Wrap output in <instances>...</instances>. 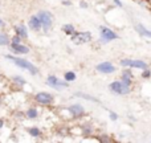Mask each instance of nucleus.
Wrapping results in <instances>:
<instances>
[{
    "instance_id": "obj_1",
    "label": "nucleus",
    "mask_w": 151,
    "mask_h": 143,
    "mask_svg": "<svg viewBox=\"0 0 151 143\" xmlns=\"http://www.w3.org/2000/svg\"><path fill=\"white\" fill-rule=\"evenodd\" d=\"M5 58H7V60H9V61H12V63L15 64L16 66H19V68L28 70L31 74H33V75H36L37 73H39L37 66H35L31 61L25 60V58H21V57H19V56H13V55H7V56H5Z\"/></svg>"
},
{
    "instance_id": "obj_2",
    "label": "nucleus",
    "mask_w": 151,
    "mask_h": 143,
    "mask_svg": "<svg viewBox=\"0 0 151 143\" xmlns=\"http://www.w3.org/2000/svg\"><path fill=\"white\" fill-rule=\"evenodd\" d=\"M37 17L40 19V23H41V28L45 32L49 31L53 25V15L49 11H39L37 12Z\"/></svg>"
},
{
    "instance_id": "obj_3",
    "label": "nucleus",
    "mask_w": 151,
    "mask_h": 143,
    "mask_svg": "<svg viewBox=\"0 0 151 143\" xmlns=\"http://www.w3.org/2000/svg\"><path fill=\"white\" fill-rule=\"evenodd\" d=\"M35 101L39 105H42V106H48L53 102V96L47 91H39V93L35 96Z\"/></svg>"
},
{
    "instance_id": "obj_4",
    "label": "nucleus",
    "mask_w": 151,
    "mask_h": 143,
    "mask_svg": "<svg viewBox=\"0 0 151 143\" xmlns=\"http://www.w3.org/2000/svg\"><path fill=\"white\" fill-rule=\"evenodd\" d=\"M91 40V34L89 32H78V33L72 34V41L76 42V44H85V42H89Z\"/></svg>"
},
{
    "instance_id": "obj_5",
    "label": "nucleus",
    "mask_w": 151,
    "mask_h": 143,
    "mask_svg": "<svg viewBox=\"0 0 151 143\" xmlns=\"http://www.w3.org/2000/svg\"><path fill=\"white\" fill-rule=\"evenodd\" d=\"M110 89L117 94H126L130 91V86L123 83L122 81H114L113 83H110Z\"/></svg>"
},
{
    "instance_id": "obj_6",
    "label": "nucleus",
    "mask_w": 151,
    "mask_h": 143,
    "mask_svg": "<svg viewBox=\"0 0 151 143\" xmlns=\"http://www.w3.org/2000/svg\"><path fill=\"white\" fill-rule=\"evenodd\" d=\"M47 85L50 86V88H53V89L60 90V89H63V88H66V86H68V82H63V81L58 80L56 75H48Z\"/></svg>"
},
{
    "instance_id": "obj_7",
    "label": "nucleus",
    "mask_w": 151,
    "mask_h": 143,
    "mask_svg": "<svg viewBox=\"0 0 151 143\" xmlns=\"http://www.w3.org/2000/svg\"><path fill=\"white\" fill-rule=\"evenodd\" d=\"M121 65L123 66H130V68H138V69H146L147 64L141 60H122Z\"/></svg>"
},
{
    "instance_id": "obj_8",
    "label": "nucleus",
    "mask_w": 151,
    "mask_h": 143,
    "mask_svg": "<svg viewBox=\"0 0 151 143\" xmlns=\"http://www.w3.org/2000/svg\"><path fill=\"white\" fill-rule=\"evenodd\" d=\"M9 47L13 55H28L29 53V48L27 45H24L23 42H20V44H9Z\"/></svg>"
},
{
    "instance_id": "obj_9",
    "label": "nucleus",
    "mask_w": 151,
    "mask_h": 143,
    "mask_svg": "<svg viewBox=\"0 0 151 143\" xmlns=\"http://www.w3.org/2000/svg\"><path fill=\"white\" fill-rule=\"evenodd\" d=\"M101 36L105 41H111V40H117L118 39V34L114 33L111 29L106 28V27H101Z\"/></svg>"
},
{
    "instance_id": "obj_10",
    "label": "nucleus",
    "mask_w": 151,
    "mask_h": 143,
    "mask_svg": "<svg viewBox=\"0 0 151 143\" xmlns=\"http://www.w3.org/2000/svg\"><path fill=\"white\" fill-rule=\"evenodd\" d=\"M28 27H29V29H32V31H35V32H37V31L41 29V23H40V19L37 17V15H33V16L29 17Z\"/></svg>"
},
{
    "instance_id": "obj_11",
    "label": "nucleus",
    "mask_w": 151,
    "mask_h": 143,
    "mask_svg": "<svg viewBox=\"0 0 151 143\" xmlns=\"http://www.w3.org/2000/svg\"><path fill=\"white\" fill-rule=\"evenodd\" d=\"M97 70L98 72H101V73H106V74H109V73H113V72H115V68H114V65L113 64H110V63H101V64H98L97 65Z\"/></svg>"
},
{
    "instance_id": "obj_12",
    "label": "nucleus",
    "mask_w": 151,
    "mask_h": 143,
    "mask_svg": "<svg viewBox=\"0 0 151 143\" xmlns=\"http://www.w3.org/2000/svg\"><path fill=\"white\" fill-rule=\"evenodd\" d=\"M13 31H15V34L20 36L23 40L28 39V29H27V27L24 25V24H17V25H15Z\"/></svg>"
},
{
    "instance_id": "obj_13",
    "label": "nucleus",
    "mask_w": 151,
    "mask_h": 143,
    "mask_svg": "<svg viewBox=\"0 0 151 143\" xmlns=\"http://www.w3.org/2000/svg\"><path fill=\"white\" fill-rule=\"evenodd\" d=\"M69 111H70V114H73L74 117H80V115H82L83 114V107L81 106V105H78V103H74V105H72V106H69Z\"/></svg>"
},
{
    "instance_id": "obj_14",
    "label": "nucleus",
    "mask_w": 151,
    "mask_h": 143,
    "mask_svg": "<svg viewBox=\"0 0 151 143\" xmlns=\"http://www.w3.org/2000/svg\"><path fill=\"white\" fill-rule=\"evenodd\" d=\"M11 44V37L5 32L0 31V47H8Z\"/></svg>"
},
{
    "instance_id": "obj_15",
    "label": "nucleus",
    "mask_w": 151,
    "mask_h": 143,
    "mask_svg": "<svg viewBox=\"0 0 151 143\" xmlns=\"http://www.w3.org/2000/svg\"><path fill=\"white\" fill-rule=\"evenodd\" d=\"M25 117L28 118V119H35V118L39 117V111H37V109H35V107H29L25 111Z\"/></svg>"
},
{
    "instance_id": "obj_16",
    "label": "nucleus",
    "mask_w": 151,
    "mask_h": 143,
    "mask_svg": "<svg viewBox=\"0 0 151 143\" xmlns=\"http://www.w3.org/2000/svg\"><path fill=\"white\" fill-rule=\"evenodd\" d=\"M131 72H129V70H126V72H123V74H122V82L123 83H126L127 86H130V82H131Z\"/></svg>"
},
{
    "instance_id": "obj_17",
    "label": "nucleus",
    "mask_w": 151,
    "mask_h": 143,
    "mask_svg": "<svg viewBox=\"0 0 151 143\" xmlns=\"http://www.w3.org/2000/svg\"><path fill=\"white\" fill-rule=\"evenodd\" d=\"M12 82L15 83V85L20 86V88H23V86L27 83L25 80H24L23 77H20V75H13V77H12Z\"/></svg>"
},
{
    "instance_id": "obj_18",
    "label": "nucleus",
    "mask_w": 151,
    "mask_h": 143,
    "mask_svg": "<svg viewBox=\"0 0 151 143\" xmlns=\"http://www.w3.org/2000/svg\"><path fill=\"white\" fill-rule=\"evenodd\" d=\"M137 31H138L142 36H147V37H150V39H151V31L146 29L143 25H141V24H138V25H137Z\"/></svg>"
},
{
    "instance_id": "obj_19",
    "label": "nucleus",
    "mask_w": 151,
    "mask_h": 143,
    "mask_svg": "<svg viewBox=\"0 0 151 143\" xmlns=\"http://www.w3.org/2000/svg\"><path fill=\"white\" fill-rule=\"evenodd\" d=\"M28 134L31 137H35V138H37V137L41 135V131H40V129H37V127H29L28 129Z\"/></svg>"
},
{
    "instance_id": "obj_20",
    "label": "nucleus",
    "mask_w": 151,
    "mask_h": 143,
    "mask_svg": "<svg viewBox=\"0 0 151 143\" xmlns=\"http://www.w3.org/2000/svg\"><path fill=\"white\" fill-rule=\"evenodd\" d=\"M63 31L65 32L66 34H73L74 33V27L72 25V24H65V25H63Z\"/></svg>"
},
{
    "instance_id": "obj_21",
    "label": "nucleus",
    "mask_w": 151,
    "mask_h": 143,
    "mask_svg": "<svg viewBox=\"0 0 151 143\" xmlns=\"http://www.w3.org/2000/svg\"><path fill=\"white\" fill-rule=\"evenodd\" d=\"M64 78H65L66 82H72V81L76 80V74H74L73 72H66L65 75H64Z\"/></svg>"
},
{
    "instance_id": "obj_22",
    "label": "nucleus",
    "mask_w": 151,
    "mask_h": 143,
    "mask_svg": "<svg viewBox=\"0 0 151 143\" xmlns=\"http://www.w3.org/2000/svg\"><path fill=\"white\" fill-rule=\"evenodd\" d=\"M21 41H23V39H21L20 36H17V34L11 37V44H20Z\"/></svg>"
},
{
    "instance_id": "obj_23",
    "label": "nucleus",
    "mask_w": 151,
    "mask_h": 143,
    "mask_svg": "<svg viewBox=\"0 0 151 143\" xmlns=\"http://www.w3.org/2000/svg\"><path fill=\"white\" fill-rule=\"evenodd\" d=\"M77 97H82V98H85V99H89V101H93V102H98L94 97H91V96H86V94H82V93H77L76 94Z\"/></svg>"
},
{
    "instance_id": "obj_24",
    "label": "nucleus",
    "mask_w": 151,
    "mask_h": 143,
    "mask_svg": "<svg viewBox=\"0 0 151 143\" xmlns=\"http://www.w3.org/2000/svg\"><path fill=\"white\" fill-rule=\"evenodd\" d=\"M3 126H4V119H3V118H0V129H1Z\"/></svg>"
},
{
    "instance_id": "obj_25",
    "label": "nucleus",
    "mask_w": 151,
    "mask_h": 143,
    "mask_svg": "<svg viewBox=\"0 0 151 143\" xmlns=\"http://www.w3.org/2000/svg\"><path fill=\"white\" fill-rule=\"evenodd\" d=\"M111 118H113V119H117V115H115L114 113H111Z\"/></svg>"
},
{
    "instance_id": "obj_26",
    "label": "nucleus",
    "mask_w": 151,
    "mask_h": 143,
    "mask_svg": "<svg viewBox=\"0 0 151 143\" xmlns=\"http://www.w3.org/2000/svg\"><path fill=\"white\" fill-rule=\"evenodd\" d=\"M1 25H4V21H3L1 19H0V27H1Z\"/></svg>"
},
{
    "instance_id": "obj_27",
    "label": "nucleus",
    "mask_w": 151,
    "mask_h": 143,
    "mask_svg": "<svg viewBox=\"0 0 151 143\" xmlns=\"http://www.w3.org/2000/svg\"><path fill=\"white\" fill-rule=\"evenodd\" d=\"M0 7H1V1H0Z\"/></svg>"
},
{
    "instance_id": "obj_28",
    "label": "nucleus",
    "mask_w": 151,
    "mask_h": 143,
    "mask_svg": "<svg viewBox=\"0 0 151 143\" xmlns=\"http://www.w3.org/2000/svg\"><path fill=\"white\" fill-rule=\"evenodd\" d=\"M0 77H1V75H0Z\"/></svg>"
}]
</instances>
